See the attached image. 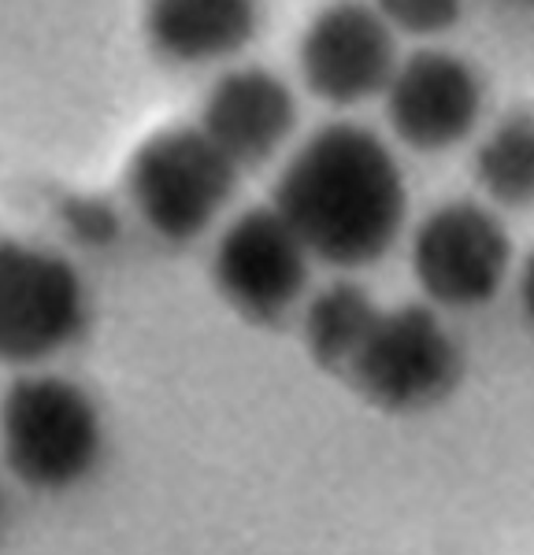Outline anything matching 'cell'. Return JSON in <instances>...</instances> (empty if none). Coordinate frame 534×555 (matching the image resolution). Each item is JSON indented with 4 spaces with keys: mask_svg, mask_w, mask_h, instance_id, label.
I'll return each mask as SVG.
<instances>
[{
    "mask_svg": "<svg viewBox=\"0 0 534 555\" xmlns=\"http://www.w3.org/2000/svg\"><path fill=\"white\" fill-rule=\"evenodd\" d=\"M275 211L312 259L368 267L405 227V171L386 141L356 122H331L290 156L275 185Z\"/></svg>",
    "mask_w": 534,
    "mask_h": 555,
    "instance_id": "obj_1",
    "label": "cell"
},
{
    "mask_svg": "<svg viewBox=\"0 0 534 555\" xmlns=\"http://www.w3.org/2000/svg\"><path fill=\"white\" fill-rule=\"evenodd\" d=\"M308 248L275 208H249L223 230L212 278L223 300L245 319L279 322L308 285Z\"/></svg>",
    "mask_w": 534,
    "mask_h": 555,
    "instance_id": "obj_7",
    "label": "cell"
},
{
    "mask_svg": "<svg viewBox=\"0 0 534 555\" xmlns=\"http://www.w3.org/2000/svg\"><path fill=\"white\" fill-rule=\"evenodd\" d=\"M256 0H149L145 34L175 64H216L242 52L256 34Z\"/></svg>",
    "mask_w": 534,
    "mask_h": 555,
    "instance_id": "obj_11",
    "label": "cell"
},
{
    "mask_svg": "<svg viewBox=\"0 0 534 555\" xmlns=\"http://www.w3.org/2000/svg\"><path fill=\"white\" fill-rule=\"evenodd\" d=\"M0 504H4V492H0Z\"/></svg>",
    "mask_w": 534,
    "mask_h": 555,
    "instance_id": "obj_17",
    "label": "cell"
},
{
    "mask_svg": "<svg viewBox=\"0 0 534 555\" xmlns=\"http://www.w3.org/2000/svg\"><path fill=\"white\" fill-rule=\"evenodd\" d=\"M379 304L368 297V289L353 282H334L319 289L305 308V345L312 360L327 371H345L353 363L356 348L364 345L368 330L379 319Z\"/></svg>",
    "mask_w": 534,
    "mask_h": 555,
    "instance_id": "obj_12",
    "label": "cell"
},
{
    "mask_svg": "<svg viewBox=\"0 0 534 555\" xmlns=\"http://www.w3.org/2000/svg\"><path fill=\"white\" fill-rule=\"evenodd\" d=\"M520 304H523V315L534 322V253L527 256L520 271Z\"/></svg>",
    "mask_w": 534,
    "mask_h": 555,
    "instance_id": "obj_16",
    "label": "cell"
},
{
    "mask_svg": "<svg viewBox=\"0 0 534 555\" xmlns=\"http://www.w3.org/2000/svg\"><path fill=\"white\" fill-rule=\"evenodd\" d=\"M297 64L312 96L338 107L360 104L382 93L394 75V30L376 12V4L338 0L308 23Z\"/></svg>",
    "mask_w": 534,
    "mask_h": 555,
    "instance_id": "obj_8",
    "label": "cell"
},
{
    "mask_svg": "<svg viewBox=\"0 0 534 555\" xmlns=\"http://www.w3.org/2000/svg\"><path fill=\"white\" fill-rule=\"evenodd\" d=\"M386 119L405 145L438 152L465 141L483 107V82L468 60L423 49L397 60L386 82Z\"/></svg>",
    "mask_w": 534,
    "mask_h": 555,
    "instance_id": "obj_9",
    "label": "cell"
},
{
    "mask_svg": "<svg viewBox=\"0 0 534 555\" xmlns=\"http://www.w3.org/2000/svg\"><path fill=\"white\" fill-rule=\"evenodd\" d=\"M0 452L23 486L64 492L101 463V411L82 385L60 374L15 378L0 400Z\"/></svg>",
    "mask_w": 534,
    "mask_h": 555,
    "instance_id": "obj_2",
    "label": "cell"
},
{
    "mask_svg": "<svg viewBox=\"0 0 534 555\" xmlns=\"http://www.w3.org/2000/svg\"><path fill=\"white\" fill-rule=\"evenodd\" d=\"M293 119H297V104L279 75L264 67H238L223 75L208 93L198 127L242 171V167L264 164L290 138Z\"/></svg>",
    "mask_w": 534,
    "mask_h": 555,
    "instance_id": "obj_10",
    "label": "cell"
},
{
    "mask_svg": "<svg viewBox=\"0 0 534 555\" xmlns=\"http://www.w3.org/2000/svg\"><path fill=\"white\" fill-rule=\"evenodd\" d=\"M475 178L490 201L520 208L534 201V112H512L475 152Z\"/></svg>",
    "mask_w": 534,
    "mask_h": 555,
    "instance_id": "obj_13",
    "label": "cell"
},
{
    "mask_svg": "<svg viewBox=\"0 0 534 555\" xmlns=\"http://www.w3.org/2000/svg\"><path fill=\"white\" fill-rule=\"evenodd\" d=\"M89 297L64 256L0 237V363L34 366L86 334Z\"/></svg>",
    "mask_w": 534,
    "mask_h": 555,
    "instance_id": "obj_4",
    "label": "cell"
},
{
    "mask_svg": "<svg viewBox=\"0 0 534 555\" xmlns=\"http://www.w3.org/2000/svg\"><path fill=\"white\" fill-rule=\"evenodd\" d=\"M512 245L497 215L471 201L438 204L412 237V278L438 308H483L509 278Z\"/></svg>",
    "mask_w": 534,
    "mask_h": 555,
    "instance_id": "obj_6",
    "label": "cell"
},
{
    "mask_svg": "<svg viewBox=\"0 0 534 555\" xmlns=\"http://www.w3.org/2000/svg\"><path fill=\"white\" fill-rule=\"evenodd\" d=\"M376 12L390 23V30L434 38L460 20L465 0H376Z\"/></svg>",
    "mask_w": 534,
    "mask_h": 555,
    "instance_id": "obj_14",
    "label": "cell"
},
{
    "mask_svg": "<svg viewBox=\"0 0 534 555\" xmlns=\"http://www.w3.org/2000/svg\"><path fill=\"white\" fill-rule=\"evenodd\" d=\"M238 185V167L201 127L145 138L127 167L130 208L164 241H193L216 222Z\"/></svg>",
    "mask_w": 534,
    "mask_h": 555,
    "instance_id": "obj_3",
    "label": "cell"
},
{
    "mask_svg": "<svg viewBox=\"0 0 534 555\" xmlns=\"http://www.w3.org/2000/svg\"><path fill=\"white\" fill-rule=\"evenodd\" d=\"M71 230L82 241L104 245V241L115 237V215L112 208H104V204L86 201V204H78V208H71Z\"/></svg>",
    "mask_w": 534,
    "mask_h": 555,
    "instance_id": "obj_15",
    "label": "cell"
},
{
    "mask_svg": "<svg viewBox=\"0 0 534 555\" xmlns=\"http://www.w3.org/2000/svg\"><path fill=\"white\" fill-rule=\"evenodd\" d=\"M345 374L371 404L420 411L457 385L460 348L431 308L400 304L394 311H379Z\"/></svg>",
    "mask_w": 534,
    "mask_h": 555,
    "instance_id": "obj_5",
    "label": "cell"
}]
</instances>
